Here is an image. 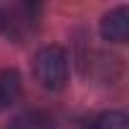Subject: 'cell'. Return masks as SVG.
<instances>
[{"instance_id":"obj_1","label":"cell","mask_w":129,"mask_h":129,"mask_svg":"<svg viewBox=\"0 0 129 129\" xmlns=\"http://www.w3.org/2000/svg\"><path fill=\"white\" fill-rule=\"evenodd\" d=\"M33 76L48 91L63 89L69 81V56H66V51L61 46H43L33 58Z\"/></svg>"},{"instance_id":"obj_2","label":"cell","mask_w":129,"mask_h":129,"mask_svg":"<svg viewBox=\"0 0 129 129\" xmlns=\"http://www.w3.org/2000/svg\"><path fill=\"white\" fill-rule=\"evenodd\" d=\"M101 38L104 41H111V43H126L129 38V8L126 5H119L114 10H109L104 18H101Z\"/></svg>"},{"instance_id":"obj_3","label":"cell","mask_w":129,"mask_h":129,"mask_svg":"<svg viewBox=\"0 0 129 129\" xmlns=\"http://www.w3.org/2000/svg\"><path fill=\"white\" fill-rule=\"evenodd\" d=\"M20 89H23V79L15 69H0V111L18 101Z\"/></svg>"},{"instance_id":"obj_4","label":"cell","mask_w":129,"mask_h":129,"mask_svg":"<svg viewBox=\"0 0 129 129\" xmlns=\"http://www.w3.org/2000/svg\"><path fill=\"white\" fill-rule=\"evenodd\" d=\"M89 129H129V119L121 111H101L89 121Z\"/></svg>"},{"instance_id":"obj_5","label":"cell","mask_w":129,"mask_h":129,"mask_svg":"<svg viewBox=\"0 0 129 129\" xmlns=\"http://www.w3.org/2000/svg\"><path fill=\"white\" fill-rule=\"evenodd\" d=\"M3 28H5V13L0 10V30H3Z\"/></svg>"}]
</instances>
